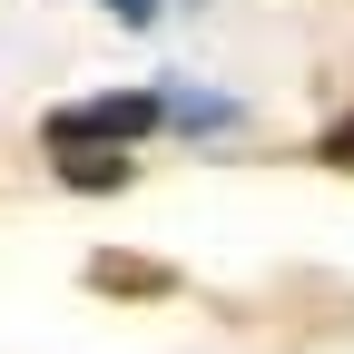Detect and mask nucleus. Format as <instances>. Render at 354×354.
Listing matches in <instances>:
<instances>
[{"label": "nucleus", "mask_w": 354, "mask_h": 354, "mask_svg": "<svg viewBox=\"0 0 354 354\" xmlns=\"http://www.w3.org/2000/svg\"><path fill=\"white\" fill-rule=\"evenodd\" d=\"M88 286H109V295H167L177 276L148 266V256H99V266H88Z\"/></svg>", "instance_id": "7ed1b4c3"}, {"label": "nucleus", "mask_w": 354, "mask_h": 354, "mask_svg": "<svg viewBox=\"0 0 354 354\" xmlns=\"http://www.w3.org/2000/svg\"><path fill=\"white\" fill-rule=\"evenodd\" d=\"M109 10H118V20H158V0H109Z\"/></svg>", "instance_id": "423d86ee"}, {"label": "nucleus", "mask_w": 354, "mask_h": 354, "mask_svg": "<svg viewBox=\"0 0 354 354\" xmlns=\"http://www.w3.org/2000/svg\"><path fill=\"white\" fill-rule=\"evenodd\" d=\"M177 128H227V99H167Z\"/></svg>", "instance_id": "20e7f679"}, {"label": "nucleus", "mask_w": 354, "mask_h": 354, "mask_svg": "<svg viewBox=\"0 0 354 354\" xmlns=\"http://www.w3.org/2000/svg\"><path fill=\"white\" fill-rule=\"evenodd\" d=\"M50 167H59V187H128V158L109 138H69V148H50Z\"/></svg>", "instance_id": "f03ea898"}, {"label": "nucleus", "mask_w": 354, "mask_h": 354, "mask_svg": "<svg viewBox=\"0 0 354 354\" xmlns=\"http://www.w3.org/2000/svg\"><path fill=\"white\" fill-rule=\"evenodd\" d=\"M158 118H167V99H158V88H109V99L50 109V128H39V138H50V148H69V138H109V148H138Z\"/></svg>", "instance_id": "f257e3e1"}, {"label": "nucleus", "mask_w": 354, "mask_h": 354, "mask_svg": "<svg viewBox=\"0 0 354 354\" xmlns=\"http://www.w3.org/2000/svg\"><path fill=\"white\" fill-rule=\"evenodd\" d=\"M315 158H325V167H344V177H354V118H335V128H325V138H315Z\"/></svg>", "instance_id": "39448f33"}]
</instances>
